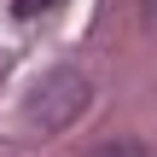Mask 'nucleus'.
Returning a JSON list of instances; mask_svg holds the SVG:
<instances>
[{
  "label": "nucleus",
  "instance_id": "f257e3e1",
  "mask_svg": "<svg viewBox=\"0 0 157 157\" xmlns=\"http://www.w3.org/2000/svg\"><path fill=\"white\" fill-rule=\"evenodd\" d=\"M87 99H93V87H87L82 70H47L29 87V99H23V122L35 134H58V128H70L87 111Z\"/></svg>",
  "mask_w": 157,
  "mask_h": 157
},
{
  "label": "nucleus",
  "instance_id": "f03ea898",
  "mask_svg": "<svg viewBox=\"0 0 157 157\" xmlns=\"http://www.w3.org/2000/svg\"><path fill=\"white\" fill-rule=\"evenodd\" d=\"M87 157H151L140 140H105V146H93Z\"/></svg>",
  "mask_w": 157,
  "mask_h": 157
},
{
  "label": "nucleus",
  "instance_id": "7ed1b4c3",
  "mask_svg": "<svg viewBox=\"0 0 157 157\" xmlns=\"http://www.w3.org/2000/svg\"><path fill=\"white\" fill-rule=\"evenodd\" d=\"M47 6H52V0H12V12H17V17H35V12H47Z\"/></svg>",
  "mask_w": 157,
  "mask_h": 157
}]
</instances>
